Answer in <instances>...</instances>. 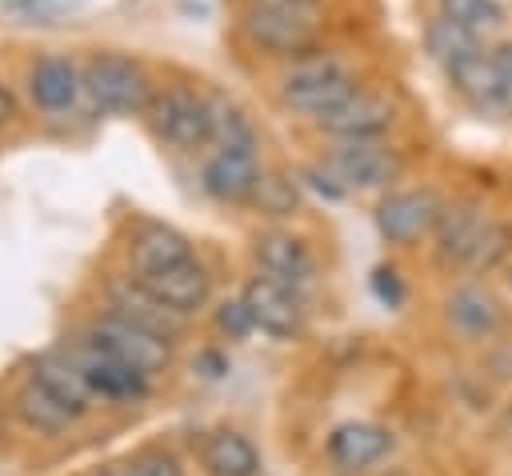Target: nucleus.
Here are the masks:
<instances>
[{
	"label": "nucleus",
	"instance_id": "obj_1",
	"mask_svg": "<svg viewBox=\"0 0 512 476\" xmlns=\"http://www.w3.org/2000/svg\"><path fill=\"white\" fill-rule=\"evenodd\" d=\"M80 68H84V96L92 100L96 112H108V116L148 112L156 92H152L148 68L136 56L116 52V48H100V52L84 56Z\"/></svg>",
	"mask_w": 512,
	"mask_h": 476
},
{
	"label": "nucleus",
	"instance_id": "obj_2",
	"mask_svg": "<svg viewBox=\"0 0 512 476\" xmlns=\"http://www.w3.org/2000/svg\"><path fill=\"white\" fill-rule=\"evenodd\" d=\"M356 92V76L352 68L332 56V52H304L288 64V72L280 76V104L300 112V116H324L328 108H336L340 100H348Z\"/></svg>",
	"mask_w": 512,
	"mask_h": 476
},
{
	"label": "nucleus",
	"instance_id": "obj_3",
	"mask_svg": "<svg viewBox=\"0 0 512 476\" xmlns=\"http://www.w3.org/2000/svg\"><path fill=\"white\" fill-rule=\"evenodd\" d=\"M320 0H252L244 8V36L268 56H304L316 48Z\"/></svg>",
	"mask_w": 512,
	"mask_h": 476
},
{
	"label": "nucleus",
	"instance_id": "obj_4",
	"mask_svg": "<svg viewBox=\"0 0 512 476\" xmlns=\"http://www.w3.org/2000/svg\"><path fill=\"white\" fill-rule=\"evenodd\" d=\"M148 120H152V132L176 152H196L216 140L212 96H200L188 84H168L164 92H156L148 104Z\"/></svg>",
	"mask_w": 512,
	"mask_h": 476
},
{
	"label": "nucleus",
	"instance_id": "obj_5",
	"mask_svg": "<svg viewBox=\"0 0 512 476\" xmlns=\"http://www.w3.org/2000/svg\"><path fill=\"white\" fill-rule=\"evenodd\" d=\"M88 344H96V348L120 356L124 364L140 368L144 376L164 372L168 360H172V340H168V336H160V332H152V328H144V324L120 316V312L100 316V320L88 328Z\"/></svg>",
	"mask_w": 512,
	"mask_h": 476
},
{
	"label": "nucleus",
	"instance_id": "obj_6",
	"mask_svg": "<svg viewBox=\"0 0 512 476\" xmlns=\"http://www.w3.org/2000/svg\"><path fill=\"white\" fill-rule=\"evenodd\" d=\"M328 172L344 188H388L404 172V160L380 136H372V140H340L328 152Z\"/></svg>",
	"mask_w": 512,
	"mask_h": 476
},
{
	"label": "nucleus",
	"instance_id": "obj_7",
	"mask_svg": "<svg viewBox=\"0 0 512 476\" xmlns=\"http://www.w3.org/2000/svg\"><path fill=\"white\" fill-rule=\"evenodd\" d=\"M24 88H28V100L36 112L60 116V112L76 108V100L84 96V68L68 52H44L28 64Z\"/></svg>",
	"mask_w": 512,
	"mask_h": 476
},
{
	"label": "nucleus",
	"instance_id": "obj_8",
	"mask_svg": "<svg viewBox=\"0 0 512 476\" xmlns=\"http://www.w3.org/2000/svg\"><path fill=\"white\" fill-rule=\"evenodd\" d=\"M440 212H444V200L432 188H404V192H388L380 200L376 228L388 244H412L436 228Z\"/></svg>",
	"mask_w": 512,
	"mask_h": 476
},
{
	"label": "nucleus",
	"instance_id": "obj_9",
	"mask_svg": "<svg viewBox=\"0 0 512 476\" xmlns=\"http://www.w3.org/2000/svg\"><path fill=\"white\" fill-rule=\"evenodd\" d=\"M396 120V108L388 96H376V92H364L356 88L348 100H340L336 108H328L324 116H316V124L336 136V140H372V136H384Z\"/></svg>",
	"mask_w": 512,
	"mask_h": 476
},
{
	"label": "nucleus",
	"instance_id": "obj_10",
	"mask_svg": "<svg viewBox=\"0 0 512 476\" xmlns=\"http://www.w3.org/2000/svg\"><path fill=\"white\" fill-rule=\"evenodd\" d=\"M260 160H256V148H228V144H216V152L204 160L200 168V184L212 200H224V204H244L260 180Z\"/></svg>",
	"mask_w": 512,
	"mask_h": 476
},
{
	"label": "nucleus",
	"instance_id": "obj_11",
	"mask_svg": "<svg viewBox=\"0 0 512 476\" xmlns=\"http://www.w3.org/2000/svg\"><path fill=\"white\" fill-rule=\"evenodd\" d=\"M444 72H448V84L456 88V96H464L472 108H480V112H504V108H512V88L500 80L488 48H476V52L444 64Z\"/></svg>",
	"mask_w": 512,
	"mask_h": 476
},
{
	"label": "nucleus",
	"instance_id": "obj_12",
	"mask_svg": "<svg viewBox=\"0 0 512 476\" xmlns=\"http://www.w3.org/2000/svg\"><path fill=\"white\" fill-rule=\"evenodd\" d=\"M488 216L472 204V200H456V204H444L440 220H436V256L444 264H476V252L488 236Z\"/></svg>",
	"mask_w": 512,
	"mask_h": 476
},
{
	"label": "nucleus",
	"instance_id": "obj_13",
	"mask_svg": "<svg viewBox=\"0 0 512 476\" xmlns=\"http://www.w3.org/2000/svg\"><path fill=\"white\" fill-rule=\"evenodd\" d=\"M76 360V368L84 372L92 396H104V400H140L148 392V376L132 364H124L120 356L96 348V344H84L76 352H68Z\"/></svg>",
	"mask_w": 512,
	"mask_h": 476
},
{
	"label": "nucleus",
	"instance_id": "obj_14",
	"mask_svg": "<svg viewBox=\"0 0 512 476\" xmlns=\"http://www.w3.org/2000/svg\"><path fill=\"white\" fill-rule=\"evenodd\" d=\"M244 304H248L256 328L268 332V336L284 340V336H296L300 324H304V308H300L296 288H288V284H280L272 276H256L244 288Z\"/></svg>",
	"mask_w": 512,
	"mask_h": 476
},
{
	"label": "nucleus",
	"instance_id": "obj_15",
	"mask_svg": "<svg viewBox=\"0 0 512 476\" xmlns=\"http://www.w3.org/2000/svg\"><path fill=\"white\" fill-rule=\"evenodd\" d=\"M256 268L288 288H300L312 280L316 272V260H312V248L292 236V232H264L256 240Z\"/></svg>",
	"mask_w": 512,
	"mask_h": 476
},
{
	"label": "nucleus",
	"instance_id": "obj_16",
	"mask_svg": "<svg viewBox=\"0 0 512 476\" xmlns=\"http://www.w3.org/2000/svg\"><path fill=\"white\" fill-rule=\"evenodd\" d=\"M136 280H140L148 292H156L168 308H176L180 316L196 312V308L208 300V272H204V264H196L192 256L180 260V264H172V268L144 272V276H136Z\"/></svg>",
	"mask_w": 512,
	"mask_h": 476
},
{
	"label": "nucleus",
	"instance_id": "obj_17",
	"mask_svg": "<svg viewBox=\"0 0 512 476\" xmlns=\"http://www.w3.org/2000/svg\"><path fill=\"white\" fill-rule=\"evenodd\" d=\"M108 296H112V312H120V316H128V320H136V324H144V328H152V332H160V336H176L180 332V324H184V316L176 312V308H168L156 292H148L140 280H116L112 288H108Z\"/></svg>",
	"mask_w": 512,
	"mask_h": 476
},
{
	"label": "nucleus",
	"instance_id": "obj_18",
	"mask_svg": "<svg viewBox=\"0 0 512 476\" xmlns=\"http://www.w3.org/2000/svg\"><path fill=\"white\" fill-rule=\"evenodd\" d=\"M392 448V432L368 420H348L328 436V456L340 468H368Z\"/></svg>",
	"mask_w": 512,
	"mask_h": 476
},
{
	"label": "nucleus",
	"instance_id": "obj_19",
	"mask_svg": "<svg viewBox=\"0 0 512 476\" xmlns=\"http://www.w3.org/2000/svg\"><path fill=\"white\" fill-rule=\"evenodd\" d=\"M188 256H192L188 236L176 232V228H168V224L148 220V224H140L136 236H132V268H136V276L172 268V264H180V260H188Z\"/></svg>",
	"mask_w": 512,
	"mask_h": 476
},
{
	"label": "nucleus",
	"instance_id": "obj_20",
	"mask_svg": "<svg viewBox=\"0 0 512 476\" xmlns=\"http://www.w3.org/2000/svg\"><path fill=\"white\" fill-rule=\"evenodd\" d=\"M200 464L208 476H256L260 472V452L252 448L248 436L240 432H212L200 444Z\"/></svg>",
	"mask_w": 512,
	"mask_h": 476
},
{
	"label": "nucleus",
	"instance_id": "obj_21",
	"mask_svg": "<svg viewBox=\"0 0 512 476\" xmlns=\"http://www.w3.org/2000/svg\"><path fill=\"white\" fill-rule=\"evenodd\" d=\"M32 380H40L48 392H56L76 416H84L88 404H92V388H88L84 372L76 368V360H72L68 352H48V356H40V360L32 364Z\"/></svg>",
	"mask_w": 512,
	"mask_h": 476
},
{
	"label": "nucleus",
	"instance_id": "obj_22",
	"mask_svg": "<svg viewBox=\"0 0 512 476\" xmlns=\"http://www.w3.org/2000/svg\"><path fill=\"white\" fill-rule=\"evenodd\" d=\"M16 412H20V420H24L28 428H36V432H44V436H60V432L76 420V412H72L56 392H48L40 380H28V384L16 392Z\"/></svg>",
	"mask_w": 512,
	"mask_h": 476
},
{
	"label": "nucleus",
	"instance_id": "obj_23",
	"mask_svg": "<svg viewBox=\"0 0 512 476\" xmlns=\"http://www.w3.org/2000/svg\"><path fill=\"white\" fill-rule=\"evenodd\" d=\"M448 320L468 336H488L500 328V308L484 288H460L448 300Z\"/></svg>",
	"mask_w": 512,
	"mask_h": 476
},
{
	"label": "nucleus",
	"instance_id": "obj_24",
	"mask_svg": "<svg viewBox=\"0 0 512 476\" xmlns=\"http://www.w3.org/2000/svg\"><path fill=\"white\" fill-rule=\"evenodd\" d=\"M424 40H428V52H432L440 64H452V60H460V56L484 48V44H480L484 36H476V32H468V28H460V24L444 20V16H436V20L428 24Z\"/></svg>",
	"mask_w": 512,
	"mask_h": 476
},
{
	"label": "nucleus",
	"instance_id": "obj_25",
	"mask_svg": "<svg viewBox=\"0 0 512 476\" xmlns=\"http://www.w3.org/2000/svg\"><path fill=\"white\" fill-rule=\"evenodd\" d=\"M248 200H252L264 216H292V212L300 208V188H296V180L284 176V172H260V180H256V188H252Z\"/></svg>",
	"mask_w": 512,
	"mask_h": 476
},
{
	"label": "nucleus",
	"instance_id": "obj_26",
	"mask_svg": "<svg viewBox=\"0 0 512 476\" xmlns=\"http://www.w3.org/2000/svg\"><path fill=\"white\" fill-rule=\"evenodd\" d=\"M440 16L484 36V32H496L504 24V8L496 0H440Z\"/></svg>",
	"mask_w": 512,
	"mask_h": 476
},
{
	"label": "nucleus",
	"instance_id": "obj_27",
	"mask_svg": "<svg viewBox=\"0 0 512 476\" xmlns=\"http://www.w3.org/2000/svg\"><path fill=\"white\" fill-rule=\"evenodd\" d=\"M212 124H216V140L212 144H228V148H256V128L244 116V108H236L224 96H212Z\"/></svg>",
	"mask_w": 512,
	"mask_h": 476
},
{
	"label": "nucleus",
	"instance_id": "obj_28",
	"mask_svg": "<svg viewBox=\"0 0 512 476\" xmlns=\"http://www.w3.org/2000/svg\"><path fill=\"white\" fill-rule=\"evenodd\" d=\"M216 328H220L228 340H244L248 332H256V320H252L244 296H240V300H224V304L216 308Z\"/></svg>",
	"mask_w": 512,
	"mask_h": 476
},
{
	"label": "nucleus",
	"instance_id": "obj_29",
	"mask_svg": "<svg viewBox=\"0 0 512 476\" xmlns=\"http://www.w3.org/2000/svg\"><path fill=\"white\" fill-rule=\"evenodd\" d=\"M76 0H4V12L20 16V20H52L56 12L72 8Z\"/></svg>",
	"mask_w": 512,
	"mask_h": 476
},
{
	"label": "nucleus",
	"instance_id": "obj_30",
	"mask_svg": "<svg viewBox=\"0 0 512 476\" xmlns=\"http://www.w3.org/2000/svg\"><path fill=\"white\" fill-rule=\"evenodd\" d=\"M128 476H184V468L172 452H144V456L132 460Z\"/></svg>",
	"mask_w": 512,
	"mask_h": 476
},
{
	"label": "nucleus",
	"instance_id": "obj_31",
	"mask_svg": "<svg viewBox=\"0 0 512 476\" xmlns=\"http://www.w3.org/2000/svg\"><path fill=\"white\" fill-rule=\"evenodd\" d=\"M372 292H376V300H380V304L396 308V304L404 300V284H400V272L380 264V268L372 272Z\"/></svg>",
	"mask_w": 512,
	"mask_h": 476
},
{
	"label": "nucleus",
	"instance_id": "obj_32",
	"mask_svg": "<svg viewBox=\"0 0 512 476\" xmlns=\"http://www.w3.org/2000/svg\"><path fill=\"white\" fill-rule=\"evenodd\" d=\"M192 368H196L204 380H220V376L228 372V360H224L220 352H212V348H208V352H200V356L192 360Z\"/></svg>",
	"mask_w": 512,
	"mask_h": 476
},
{
	"label": "nucleus",
	"instance_id": "obj_33",
	"mask_svg": "<svg viewBox=\"0 0 512 476\" xmlns=\"http://www.w3.org/2000/svg\"><path fill=\"white\" fill-rule=\"evenodd\" d=\"M488 52H492V64H496L500 80L512 88V40H504V44H496V48H488Z\"/></svg>",
	"mask_w": 512,
	"mask_h": 476
},
{
	"label": "nucleus",
	"instance_id": "obj_34",
	"mask_svg": "<svg viewBox=\"0 0 512 476\" xmlns=\"http://www.w3.org/2000/svg\"><path fill=\"white\" fill-rule=\"evenodd\" d=\"M16 120V100H12V92H8V84L0 80V128H8Z\"/></svg>",
	"mask_w": 512,
	"mask_h": 476
},
{
	"label": "nucleus",
	"instance_id": "obj_35",
	"mask_svg": "<svg viewBox=\"0 0 512 476\" xmlns=\"http://www.w3.org/2000/svg\"><path fill=\"white\" fill-rule=\"evenodd\" d=\"M508 288H512V280H508Z\"/></svg>",
	"mask_w": 512,
	"mask_h": 476
}]
</instances>
